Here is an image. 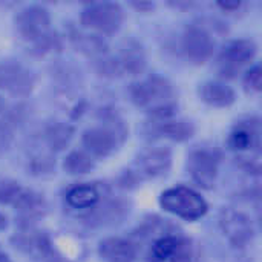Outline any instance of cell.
I'll return each instance as SVG.
<instances>
[{"label": "cell", "mask_w": 262, "mask_h": 262, "mask_svg": "<svg viewBox=\"0 0 262 262\" xmlns=\"http://www.w3.org/2000/svg\"><path fill=\"white\" fill-rule=\"evenodd\" d=\"M130 98L138 107L146 109L157 121L169 120L178 106L173 84L157 74L132 84Z\"/></svg>", "instance_id": "obj_1"}, {"label": "cell", "mask_w": 262, "mask_h": 262, "mask_svg": "<svg viewBox=\"0 0 262 262\" xmlns=\"http://www.w3.org/2000/svg\"><path fill=\"white\" fill-rule=\"evenodd\" d=\"M14 23L17 34L29 45L32 54H46L58 45V38L51 29L49 11L40 5H31L20 9Z\"/></svg>", "instance_id": "obj_2"}, {"label": "cell", "mask_w": 262, "mask_h": 262, "mask_svg": "<svg viewBox=\"0 0 262 262\" xmlns=\"http://www.w3.org/2000/svg\"><path fill=\"white\" fill-rule=\"evenodd\" d=\"M229 147L238 154L239 166L250 173L261 170V123L256 117L239 121L229 135Z\"/></svg>", "instance_id": "obj_3"}, {"label": "cell", "mask_w": 262, "mask_h": 262, "mask_svg": "<svg viewBox=\"0 0 262 262\" xmlns=\"http://www.w3.org/2000/svg\"><path fill=\"white\" fill-rule=\"evenodd\" d=\"M160 204L166 212L173 213L186 221H196L203 218L209 209L206 200L200 193L184 186L164 190L161 193Z\"/></svg>", "instance_id": "obj_4"}, {"label": "cell", "mask_w": 262, "mask_h": 262, "mask_svg": "<svg viewBox=\"0 0 262 262\" xmlns=\"http://www.w3.org/2000/svg\"><path fill=\"white\" fill-rule=\"evenodd\" d=\"M123 9L118 3H91L81 11V25L100 34H115L123 23Z\"/></svg>", "instance_id": "obj_5"}, {"label": "cell", "mask_w": 262, "mask_h": 262, "mask_svg": "<svg viewBox=\"0 0 262 262\" xmlns=\"http://www.w3.org/2000/svg\"><path fill=\"white\" fill-rule=\"evenodd\" d=\"M258 46L250 38L229 41L218 55V71L223 77L233 78L256 55Z\"/></svg>", "instance_id": "obj_6"}, {"label": "cell", "mask_w": 262, "mask_h": 262, "mask_svg": "<svg viewBox=\"0 0 262 262\" xmlns=\"http://www.w3.org/2000/svg\"><path fill=\"white\" fill-rule=\"evenodd\" d=\"M192 259L193 249L190 241L175 233L155 238L149 249L150 262H192Z\"/></svg>", "instance_id": "obj_7"}, {"label": "cell", "mask_w": 262, "mask_h": 262, "mask_svg": "<svg viewBox=\"0 0 262 262\" xmlns=\"http://www.w3.org/2000/svg\"><path fill=\"white\" fill-rule=\"evenodd\" d=\"M216 41L212 35V32L204 25H189L181 37V49L184 55L200 64L206 63L215 52Z\"/></svg>", "instance_id": "obj_8"}, {"label": "cell", "mask_w": 262, "mask_h": 262, "mask_svg": "<svg viewBox=\"0 0 262 262\" xmlns=\"http://www.w3.org/2000/svg\"><path fill=\"white\" fill-rule=\"evenodd\" d=\"M220 170V157L210 149H195L187 157V172L192 181L206 190L213 189Z\"/></svg>", "instance_id": "obj_9"}, {"label": "cell", "mask_w": 262, "mask_h": 262, "mask_svg": "<svg viewBox=\"0 0 262 262\" xmlns=\"http://www.w3.org/2000/svg\"><path fill=\"white\" fill-rule=\"evenodd\" d=\"M35 86L34 72L15 60L0 61V89L14 95L26 97Z\"/></svg>", "instance_id": "obj_10"}, {"label": "cell", "mask_w": 262, "mask_h": 262, "mask_svg": "<svg viewBox=\"0 0 262 262\" xmlns=\"http://www.w3.org/2000/svg\"><path fill=\"white\" fill-rule=\"evenodd\" d=\"M121 127L123 124L118 126L104 124V126H95L86 129L81 135L83 147L91 157H98V158L109 157L124 138L121 135L123 130H120Z\"/></svg>", "instance_id": "obj_11"}, {"label": "cell", "mask_w": 262, "mask_h": 262, "mask_svg": "<svg viewBox=\"0 0 262 262\" xmlns=\"http://www.w3.org/2000/svg\"><path fill=\"white\" fill-rule=\"evenodd\" d=\"M220 227L233 247H246L253 241L255 229L252 220L235 209H224L220 213Z\"/></svg>", "instance_id": "obj_12"}, {"label": "cell", "mask_w": 262, "mask_h": 262, "mask_svg": "<svg viewBox=\"0 0 262 262\" xmlns=\"http://www.w3.org/2000/svg\"><path fill=\"white\" fill-rule=\"evenodd\" d=\"M172 166V150L169 147H150L144 150L137 160L138 173L144 178H158Z\"/></svg>", "instance_id": "obj_13"}, {"label": "cell", "mask_w": 262, "mask_h": 262, "mask_svg": "<svg viewBox=\"0 0 262 262\" xmlns=\"http://www.w3.org/2000/svg\"><path fill=\"white\" fill-rule=\"evenodd\" d=\"M115 61L120 68L121 75H140L144 72L147 64L146 52L141 43L137 40H126L120 48L118 55L115 57Z\"/></svg>", "instance_id": "obj_14"}, {"label": "cell", "mask_w": 262, "mask_h": 262, "mask_svg": "<svg viewBox=\"0 0 262 262\" xmlns=\"http://www.w3.org/2000/svg\"><path fill=\"white\" fill-rule=\"evenodd\" d=\"M98 253L106 262H134L137 258V247L124 238H106L98 246Z\"/></svg>", "instance_id": "obj_15"}, {"label": "cell", "mask_w": 262, "mask_h": 262, "mask_svg": "<svg viewBox=\"0 0 262 262\" xmlns=\"http://www.w3.org/2000/svg\"><path fill=\"white\" fill-rule=\"evenodd\" d=\"M200 97L212 107H229L236 101L235 91L223 81H206L200 88Z\"/></svg>", "instance_id": "obj_16"}, {"label": "cell", "mask_w": 262, "mask_h": 262, "mask_svg": "<svg viewBox=\"0 0 262 262\" xmlns=\"http://www.w3.org/2000/svg\"><path fill=\"white\" fill-rule=\"evenodd\" d=\"M154 132L160 137L173 140V141H186L193 137L195 126L187 120H160L154 127Z\"/></svg>", "instance_id": "obj_17"}, {"label": "cell", "mask_w": 262, "mask_h": 262, "mask_svg": "<svg viewBox=\"0 0 262 262\" xmlns=\"http://www.w3.org/2000/svg\"><path fill=\"white\" fill-rule=\"evenodd\" d=\"M100 198H101V195H100L98 189L95 186H91V184L74 186L66 193L68 204L74 209H83V210L95 207L98 204Z\"/></svg>", "instance_id": "obj_18"}, {"label": "cell", "mask_w": 262, "mask_h": 262, "mask_svg": "<svg viewBox=\"0 0 262 262\" xmlns=\"http://www.w3.org/2000/svg\"><path fill=\"white\" fill-rule=\"evenodd\" d=\"M71 40L77 51L83 52L88 57H103L107 52L106 41L97 34H84L80 31H74Z\"/></svg>", "instance_id": "obj_19"}, {"label": "cell", "mask_w": 262, "mask_h": 262, "mask_svg": "<svg viewBox=\"0 0 262 262\" xmlns=\"http://www.w3.org/2000/svg\"><path fill=\"white\" fill-rule=\"evenodd\" d=\"M14 207L25 216H38L46 209V203L40 193L23 187L14 203Z\"/></svg>", "instance_id": "obj_20"}, {"label": "cell", "mask_w": 262, "mask_h": 262, "mask_svg": "<svg viewBox=\"0 0 262 262\" xmlns=\"http://www.w3.org/2000/svg\"><path fill=\"white\" fill-rule=\"evenodd\" d=\"M72 137H74V129L69 124H63V123H52L46 126L43 132V138L52 150L64 149L72 140Z\"/></svg>", "instance_id": "obj_21"}, {"label": "cell", "mask_w": 262, "mask_h": 262, "mask_svg": "<svg viewBox=\"0 0 262 262\" xmlns=\"http://www.w3.org/2000/svg\"><path fill=\"white\" fill-rule=\"evenodd\" d=\"M95 163L94 158L83 150H72L63 163L64 170L69 175H84L88 172H91L94 169Z\"/></svg>", "instance_id": "obj_22"}, {"label": "cell", "mask_w": 262, "mask_h": 262, "mask_svg": "<svg viewBox=\"0 0 262 262\" xmlns=\"http://www.w3.org/2000/svg\"><path fill=\"white\" fill-rule=\"evenodd\" d=\"M21 186L11 180H0V204L14 206L17 196L21 192Z\"/></svg>", "instance_id": "obj_23"}, {"label": "cell", "mask_w": 262, "mask_h": 262, "mask_svg": "<svg viewBox=\"0 0 262 262\" xmlns=\"http://www.w3.org/2000/svg\"><path fill=\"white\" fill-rule=\"evenodd\" d=\"M244 84L252 92H259L261 91V66L259 64H256L255 68H252L247 72V75L244 78Z\"/></svg>", "instance_id": "obj_24"}, {"label": "cell", "mask_w": 262, "mask_h": 262, "mask_svg": "<svg viewBox=\"0 0 262 262\" xmlns=\"http://www.w3.org/2000/svg\"><path fill=\"white\" fill-rule=\"evenodd\" d=\"M241 6L239 2H233V3H220V8L223 9H238Z\"/></svg>", "instance_id": "obj_25"}, {"label": "cell", "mask_w": 262, "mask_h": 262, "mask_svg": "<svg viewBox=\"0 0 262 262\" xmlns=\"http://www.w3.org/2000/svg\"><path fill=\"white\" fill-rule=\"evenodd\" d=\"M5 227H6V218L0 215V229H5Z\"/></svg>", "instance_id": "obj_26"}, {"label": "cell", "mask_w": 262, "mask_h": 262, "mask_svg": "<svg viewBox=\"0 0 262 262\" xmlns=\"http://www.w3.org/2000/svg\"><path fill=\"white\" fill-rule=\"evenodd\" d=\"M0 262H11V261H9V258H8L5 253H2V252H0Z\"/></svg>", "instance_id": "obj_27"}, {"label": "cell", "mask_w": 262, "mask_h": 262, "mask_svg": "<svg viewBox=\"0 0 262 262\" xmlns=\"http://www.w3.org/2000/svg\"><path fill=\"white\" fill-rule=\"evenodd\" d=\"M2 109H3V100L0 98V111H2Z\"/></svg>", "instance_id": "obj_28"}]
</instances>
